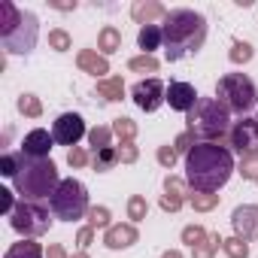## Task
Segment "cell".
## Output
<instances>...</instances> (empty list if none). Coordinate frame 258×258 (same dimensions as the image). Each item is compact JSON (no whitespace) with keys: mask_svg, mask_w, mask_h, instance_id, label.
<instances>
[{"mask_svg":"<svg viewBox=\"0 0 258 258\" xmlns=\"http://www.w3.org/2000/svg\"><path fill=\"white\" fill-rule=\"evenodd\" d=\"M112 134H115L121 143H134V137H137V121L127 118V115L115 118V121H112Z\"/></svg>","mask_w":258,"mask_h":258,"instance_id":"603a6c76","label":"cell"},{"mask_svg":"<svg viewBox=\"0 0 258 258\" xmlns=\"http://www.w3.org/2000/svg\"><path fill=\"white\" fill-rule=\"evenodd\" d=\"M207 237H210V234H207L201 225H188V228H182V243H185V246H191V249H195V246H201Z\"/></svg>","mask_w":258,"mask_h":258,"instance_id":"e575fe53","label":"cell"},{"mask_svg":"<svg viewBox=\"0 0 258 258\" xmlns=\"http://www.w3.org/2000/svg\"><path fill=\"white\" fill-rule=\"evenodd\" d=\"M52 137H55V143L76 149V143L85 137V121H82V115L79 112H61L55 118V124H52Z\"/></svg>","mask_w":258,"mask_h":258,"instance_id":"8fae6325","label":"cell"},{"mask_svg":"<svg viewBox=\"0 0 258 258\" xmlns=\"http://www.w3.org/2000/svg\"><path fill=\"white\" fill-rule=\"evenodd\" d=\"M40 37V25L37 16L28 10H19L13 0H4L0 4V40H4V49L13 55H31Z\"/></svg>","mask_w":258,"mask_h":258,"instance_id":"3957f363","label":"cell"},{"mask_svg":"<svg viewBox=\"0 0 258 258\" xmlns=\"http://www.w3.org/2000/svg\"><path fill=\"white\" fill-rule=\"evenodd\" d=\"M137 240H140V234L134 225H112V228H106V237H103L106 249H127Z\"/></svg>","mask_w":258,"mask_h":258,"instance_id":"9a60e30c","label":"cell"},{"mask_svg":"<svg viewBox=\"0 0 258 258\" xmlns=\"http://www.w3.org/2000/svg\"><path fill=\"white\" fill-rule=\"evenodd\" d=\"M161 258H182V252H179V249H167Z\"/></svg>","mask_w":258,"mask_h":258,"instance_id":"bcb514c9","label":"cell"},{"mask_svg":"<svg viewBox=\"0 0 258 258\" xmlns=\"http://www.w3.org/2000/svg\"><path fill=\"white\" fill-rule=\"evenodd\" d=\"M97 49H100L103 58H106V55H115V52L121 49V31L112 28V25L100 28V34H97Z\"/></svg>","mask_w":258,"mask_h":258,"instance_id":"d6986e66","label":"cell"},{"mask_svg":"<svg viewBox=\"0 0 258 258\" xmlns=\"http://www.w3.org/2000/svg\"><path fill=\"white\" fill-rule=\"evenodd\" d=\"M131 16H134V22H140V25L146 28V25H152L155 19H164L167 10H164L161 4H155V0H137V4L131 7Z\"/></svg>","mask_w":258,"mask_h":258,"instance_id":"2e32d148","label":"cell"},{"mask_svg":"<svg viewBox=\"0 0 258 258\" xmlns=\"http://www.w3.org/2000/svg\"><path fill=\"white\" fill-rule=\"evenodd\" d=\"M228 146H231L240 158L258 155V118L243 115L240 121H234L231 131H228Z\"/></svg>","mask_w":258,"mask_h":258,"instance_id":"9c48e42d","label":"cell"},{"mask_svg":"<svg viewBox=\"0 0 258 258\" xmlns=\"http://www.w3.org/2000/svg\"><path fill=\"white\" fill-rule=\"evenodd\" d=\"M158 164L167 167V170H173V164H176V149H173V146H161V149H158Z\"/></svg>","mask_w":258,"mask_h":258,"instance_id":"ab89813d","label":"cell"},{"mask_svg":"<svg viewBox=\"0 0 258 258\" xmlns=\"http://www.w3.org/2000/svg\"><path fill=\"white\" fill-rule=\"evenodd\" d=\"M52 216L61 222H76L82 216H88V188L79 179H61V185L55 188V195L49 198Z\"/></svg>","mask_w":258,"mask_h":258,"instance_id":"52a82bcc","label":"cell"},{"mask_svg":"<svg viewBox=\"0 0 258 258\" xmlns=\"http://www.w3.org/2000/svg\"><path fill=\"white\" fill-rule=\"evenodd\" d=\"M73 258H88V252H76V255H73Z\"/></svg>","mask_w":258,"mask_h":258,"instance_id":"7dc6e473","label":"cell"},{"mask_svg":"<svg viewBox=\"0 0 258 258\" xmlns=\"http://www.w3.org/2000/svg\"><path fill=\"white\" fill-rule=\"evenodd\" d=\"M19 164H22V152H7L4 158H0V173L13 179L19 173Z\"/></svg>","mask_w":258,"mask_h":258,"instance_id":"8d00e7d4","label":"cell"},{"mask_svg":"<svg viewBox=\"0 0 258 258\" xmlns=\"http://www.w3.org/2000/svg\"><path fill=\"white\" fill-rule=\"evenodd\" d=\"M76 64H79V70H85V73H91V76L109 73V61H106L103 55H97L94 49H82V52L76 55Z\"/></svg>","mask_w":258,"mask_h":258,"instance_id":"e0dca14e","label":"cell"},{"mask_svg":"<svg viewBox=\"0 0 258 258\" xmlns=\"http://www.w3.org/2000/svg\"><path fill=\"white\" fill-rule=\"evenodd\" d=\"M237 173H240L243 179L255 182V179H258V155H246V158H240V167H237Z\"/></svg>","mask_w":258,"mask_h":258,"instance_id":"d590c367","label":"cell"},{"mask_svg":"<svg viewBox=\"0 0 258 258\" xmlns=\"http://www.w3.org/2000/svg\"><path fill=\"white\" fill-rule=\"evenodd\" d=\"M231 225H234V237L240 240H258V207L255 204H243L231 213Z\"/></svg>","mask_w":258,"mask_h":258,"instance_id":"7c38bea8","label":"cell"},{"mask_svg":"<svg viewBox=\"0 0 258 258\" xmlns=\"http://www.w3.org/2000/svg\"><path fill=\"white\" fill-rule=\"evenodd\" d=\"M219 246H222V237H219V234H210V237H207L201 246H195L191 252H195V258H213Z\"/></svg>","mask_w":258,"mask_h":258,"instance_id":"4dcf8cb0","label":"cell"},{"mask_svg":"<svg viewBox=\"0 0 258 258\" xmlns=\"http://www.w3.org/2000/svg\"><path fill=\"white\" fill-rule=\"evenodd\" d=\"M0 210L7 216H13V210H16V195L10 188H0Z\"/></svg>","mask_w":258,"mask_h":258,"instance_id":"60d3db41","label":"cell"},{"mask_svg":"<svg viewBox=\"0 0 258 258\" xmlns=\"http://www.w3.org/2000/svg\"><path fill=\"white\" fill-rule=\"evenodd\" d=\"M127 67L134 73H158V58L155 55H137V58L127 61Z\"/></svg>","mask_w":258,"mask_h":258,"instance_id":"83f0119b","label":"cell"},{"mask_svg":"<svg viewBox=\"0 0 258 258\" xmlns=\"http://www.w3.org/2000/svg\"><path fill=\"white\" fill-rule=\"evenodd\" d=\"M67 164H70V167H85V164H88L85 149H79V146H76V149H70V152H67Z\"/></svg>","mask_w":258,"mask_h":258,"instance_id":"b9f144b4","label":"cell"},{"mask_svg":"<svg viewBox=\"0 0 258 258\" xmlns=\"http://www.w3.org/2000/svg\"><path fill=\"white\" fill-rule=\"evenodd\" d=\"M49 7H55V10H64V13H67V10H76V4H67V0H52Z\"/></svg>","mask_w":258,"mask_h":258,"instance_id":"f6af8a7d","label":"cell"},{"mask_svg":"<svg viewBox=\"0 0 258 258\" xmlns=\"http://www.w3.org/2000/svg\"><path fill=\"white\" fill-rule=\"evenodd\" d=\"M131 97H134V103H137L143 112H155V109L167 100V85H164L161 79L149 76V79H140V82L131 88Z\"/></svg>","mask_w":258,"mask_h":258,"instance_id":"30bf717a","label":"cell"},{"mask_svg":"<svg viewBox=\"0 0 258 258\" xmlns=\"http://www.w3.org/2000/svg\"><path fill=\"white\" fill-rule=\"evenodd\" d=\"M146 213H149V204H146L143 195H131V198H127V219H131V222H143Z\"/></svg>","mask_w":258,"mask_h":258,"instance_id":"484cf974","label":"cell"},{"mask_svg":"<svg viewBox=\"0 0 258 258\" xmlns=\"http://www.w3.org/2000/svg\"><path fill=\"white\" fill-rule=\"evenodd\" d=\"M185 121H188V131L198 137V143H216L231 131V112L216 97H201Z\"/></svg>","mask_w":258,"mask_h":258,"instance_id":"5b68a950","label":"cell"},{"mask_svg":"<svg viewBox=\"0 0 258 258\" xmlns=\"http://www.w3.org/2000/svg\"><path fill=\"white\" fill-rule=\"evenodd\" d=\"M252 46L249 43H243V40H237L234 46H231V52H228V58L234 61V64H246V61H252Z\"/></svg>","mask_w":258,"mask_h":258,"instance_id":"d6a6232c","label":"cell"},{"mask_svg":"<svg viewBox=\"0 0 258 258\" xmlns=\"http://www.w3.org/2000/svg\"><path fill=\"white\" fill-rule=\"evenodd\" d=\"M16 195H22V201H46L55 195V188L61 185L58 179V167L52 158H25L19 164V173L13 176Z\"/></svg>","mask_w":258,"mask_h":258,"instance_id":"277c9868","label":"cell"},{"mask_svg":"<svg viewBox=\"0 0 258 258\" xmlns=\"http://www.w3.org/2000/svg\"><path fill=\"white\" fill-rule=\"evenodd\" d=\"M161 43H164V31H161L158 25H146V28H140V34H137V46L143 49V55H152L155 49H161Z\"/></svg>","mask_w":258,"mask_h":258,"instance_id":"ac0fdd59","label":"cell"},{"mask_svg":"<svg viewBox=\"0 0 258 258\" xmlns=\"http://www.w3.org/2000/svg\"><path fill=\"white\" fill-rule=\"evenodd\" d=\"M216 100L228 106V112L246 115L258 103V88L246 73H225L216 82Z\"/></svg>","mask_w":258,"mask_h":258,"instance_id":"8992f818","label":"cell"},{"mask_svg":"<svg viewBox=\"0 0 258 258\" xmlns=\"http://www.w3.org/2000/svg\"><path fill=\"white\" fill-rule=\"evenodd\" d=\"M49 258H67L64 246H61V243H52V246H49Z\"/></svg>","mask_w":258,"mask_h":258,"instance_id":"ee69618b","label":"cell"},{"mask_svg":"<svg viewBox=\"0 0 258 258\" xmlns=\"http://www.w3.org/2000/svg\"><path fill=\"white\" fill-rule=\"evenodd\" d=\"M10 225L22 237H40V234L49 231L52 216H49V210L40 201H19L16 210H13V216H10Z\"/></svg>","mask_w":258,"mask_h":258,"instance_id":"ba28073f","label":"cell"},{"mask_svg":"<svg viewBox=\"0 0 258 258\" xmlns=\"http://www.w3.org/2000/svg\"><path fill=\"white\" fill-rule=\"evenodd\" d=\"M85 219H88V225H91L94 231H97V228H112V225H109V210H106V207H91Z\"/></svg>","mask_w":258,"mask_h":258,"instance_id":"836d02e7","label":"cell"},{"mask_svg":"<svg viewBox=\"0 0 258 258\" xmlns=\"http://www.w3.org/2000/svg\"><path fill=\"white\" fill-rule=\"evenodd\" d=\"M164 195L173 198V201H182V204H185V182H182L179 176L167 173V179H164Z\"/></svg>","mask_w":258,"mask_h":258,"instance_id":"f1b7e54d","label":"cell"},{"mask_svg":"<svg viewBox=\"0 0 258 258\" xmlns=\"http://www.w3.org/2000/svg\"><path fill=\"white\" fill-rule=\"evenodd\" d=\"M191 207H195L198 213H210V210H216V207H219V195L195 191V195H191Z\"/></svg>","mask_w":258,"mask_h":258,"instance_id":"f546056e","label":"cell"},{"mask_svg":"<svg viewBox=\"0 0 258 258\" xmlns=\"http://www.w3.org/2000/svg\"><path fill=\"white\" fill-rule=\"evenodd\" d=\"M109 140H112V127H106V124H97V127H91V131H88V143H91L94 152L97 149H106Z\"/></svg>","mask_w":258,"mask_h":258,"instance_id":"d4e9b609","label":"cell"},{"mask_svg":"<svg viewBox=\"0 0 258 258\" xmlns=\"http://www.w3.org/2000/svg\"><path fill=\"white\" fill-rule=\"evenodd\" d=\"M222 249L228 258H249V243L240 240V237H225L222 240Z\"/></svg>","mask_w":258,"mask_h":258,"instance_id":"4316f807","label":"cell"},{"mask_svg":"<svg viewBox=\"0 0 258 258\" xmlns=\"http://www.w3.org/2000/svg\"><path fill=\"white\" fill-rule=\"evenodd\" d=\"M164 52L167 61H182L198 55L207 43V19L195 10H170L164 16Z\"/></svg>","mask_w":258,"mask_h":258,"instance_id":"7a4b0ae2","label":"cell"},{"mask_svg":"<svg viewBox=\"0 0 258 258\" xmlns=\"http://www.w3.org/2000/svg\"><path fill=\"white\" fill-rule=\"evenodd\" d=\"M49 46H52L55 52H67V49L73 46V40H70V34H67L64 28H55V31H49Z\"/></svg>","mask_w":258,"mask_h":258,"instance_id":"1f68e13d","label":"cell"},{"mask_svg":"<svg viewBox=\"0 0 258 258\" xmlns=\"http://www.w3.org/2000/svg\"><path fill=\"white\" fill-rule=\"evenodd\" d=\"M16 106H19V112L28 115V118H40V115H43V103H40L37 94H22Z\"/></svg>","mask_w":258,"mask_h":258,"instance_id":"cb8c5ba5","label":"cell"},{"mask_svg":"<svg viewBox=\"0 0 258 258\" xmlns=\"http://www.w3.org/2000/svg\"><path fill=\"white\" fill-rule=\"evenodd\" d=\"M91 240H94V228H91V225H85V228L76 234V246H79V252H85V249L91 246Z\"/></svg>","mask_w":258,"mask_h":258,"instance_id":"7bdbcfd3","label":"cell"},{"mask_svg":"<svg viewBox=\"0 0 258 258\" xmlns=\"http://www.w3.org/2000/svg\"><path fill=\"white\" fill-rule=\"evenodd\" d=\"M97 94L103 97V100H121L124 97V82L118 79V76H109V79H100L97 82Z\"/></svg>","mask_w":258,"mask_h":258,"instance_id":"44dd1931","label":"cell"},{"mask_svg":"<svg viewBox=\"0 0 258 258\" xmlns=\"http://www.w3.org/2000/svg\"><path fill=\"white\" fill-rule=\"evenodd\" d=\"M234 155L222 143H198L185 155V182L195 191L216 195L234 173Z\"/></svg>","mask_w":258,"mask_h":258,"instance_id":"6da1fadb","label":"cell"},{"mask_svg":"<svg viewBox=\"0 0 258 258\" xmlns=\"http://www.w3.org/2000/svg\"><path fill=\"white\" fill-rule=\"evenodd\" d=\"M115 164H118V149H115V146L97 149V152L91 155V167H94L97 173H106V170H112Z\"/></svg>","mask_w":258,"mask_h":258,"instance_id":"ffe728a7","label":"cell"},{"mask_svg":"<svg viewBox=\"0 0 258 258\" xmlns=\"http://www.w3.org/2000/svg\"><path fill=\"white\" fill-rule=\"evenodd\" d=\"M52 143H55V137L49 134V131H43V127H34V131L22 140V155L25 158H49V152H52Z\"/></svg>","mask_w":258,"mask_h":258,"instance_id":"5bb4252c","label":"cell"},{"mask_svg":"<svg viewBox=\"0 0 258 258\" xmlns=\"http://www.w3.org/2000/svg\"><path fill=\"white\" fill-rule=\"evenodd\" d=\"M4 258H43V246L34 240H22V243H13Z\"/></svg>","mask_w":258,"mask_h":258,"instance_id":"7402d4cb","label":"cell"},{"mask_svg":"<svg viewBox=\"0 0 258 258\" xmlns=\"http://www.w3.org/2000/svg\"><path fill=\"white\" fill-rule=\"evenodd\" d=\"M137 158H140V149H137L134 143H121V146H118V161H121V164H134Z\"/></svg>","mask_w":258,"mask_h":258,"instance_id":"f35d334b","label":"cell"},{"mask_svg":"<svg viewBox=\"0 0 258 258\" xmlns=\"http://www.w3.org/2000/svg\"><path fill=\"white\" fill-rule=\"evenodd\" d=\"M198 100H201V94L195 91L191 82H170V85H167V103H170V109L188 115Z\"/></svg>","mask_w":258,"mask_h":258,"instance_id":"4fadbf2b","label":"cell"},{"mask_svg":"<svg viewBox=\"0 0 258 258\" xmlns=\"http://www.w3.org/2000/svg\"><path fill=\"white\" fill-rule=\"evenodd\" d=\"M195 146H198V137H195L191 131H182V134L173 140V149H176V155H188Z\"/></svg>","mask_w":258,"mask_h":258,"instance_id":"74e56055","label":"cell"}]
</instances>
